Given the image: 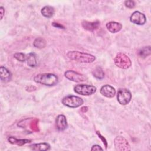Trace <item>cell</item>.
I'll list each match as a JSON object with an SVG mask.
<instances>
[{"label": "cell", "instance_id": "obj_1", "mask_svg": "<svg viewBox=\"0 0 151 151\" xmlns=\"http://www.w3.org/2000/svg\"><path fill=\"white\" fill-rule=\"evenodd\" d=\"M67 56L72 60L83 63H91L96 60V57L94 55L78 51H68Z\"/></svg>", "mask_w": 151, "mask_h": 151}, {"label": "cell", "instance_id": "obj_2", "mask_svg": "<svg viewBox=\"0 0 151 151\" xmlns=\"http://www.w3.org/2000/svg\"><path fill=\"white\" fill-rule=\"evenodd\" d=\"M35 82L48 86H53L57 84L58 77L52 73H41L37 74L34 77Z\"/></svg>", "mask_w": 151, "mask_h": 151}, {"label": "cell", "instance_id": "obj_3", "mask_svg": "<svg viewBox=\"0 0 151 151\" xmlns=\"http://www.w3.org/2000/svg\"><path fill=\"white\" fill-rule=\"evenodd\" d=\"M62 104L70 108H76L83 104V100L78 96L68 95L64 97L61 100Z\"/></svg>", "mask_w": 151, "mask_h": 151}, {"label": "cell", "instance_id": "obj_4", "mask_svg": "<svg viewBox=\"0 0 151 151\" xmlns=\"http://www.w3.org/2000/svg\"><path fill=\"white\" fill-rule=\"evenodd\" d=\"M114 61L116 66L122 69H127L132 65V62L129 57L122 52H119L116 55Z\"/></svg>", "mask_w": 151, "mask_h": 151}, {"label": "cell", "instance_id": "obj_5", "mask_svg": "<svg viewBox=\"0 0 151 151\" xmlns=\"http://www.w3.org/2000/svg\"><path fill=\"white\" fill-rule=\"evenodd\" d=\"M96 87L94 86L83 84L76 85L74 88V90L76 93L83 96L92 95L96 93Z\"/></svg>", "mask_w": 151, "mask_h": 151}, {"label": "cell", "instance_id": "obj_6", "mask_svg": "<svg viewBox=\"0 0 151 151\" xmlns=\"http://www.w3.org/2000/svg\"><path fill=\"white\" fill-rule=\"evenodd\" d=\"M117 101L121 105L127 104L132 99L130 91L126 88H121L118 91L117 95Z\"/></svg>", "mask_w": 151, "mask_h": 151}, {"label": "cell", "instance_id": "obj_7", "mask_svg": "<svg viewBox=\"0 0 151 151\" xmlns=\"http://www.w3.org/2000/svg\"><path fill=\"white\" fill-rule=\"evenodd\" d=\"M114 145L116 150H130V146L128 141L121 136H117L114 140Z\"/></svg>", "mask_w": 151, "mask_h": 151}, {"label": "cell", "instance_id": "obj_8", "mask_svg": "<svg viewBox=\"0 0 151 151\" xmlns=\"http://www.w3.org/2000/svg\"><path fill=\"white\" fill-rule=\"evenodd\" d=\"M64 76L67 79L77 83L85 81L87 80L86 76L73 70L66 71L64 73Z\"/></svg>", "mask_w": 151, "mask_h": 151}, {"label": "cell", "instance_id": "obj_9", "mask_svg": "<svg viewBox=\"0 0 151 151\" xmlns=\"http://www.w3.org/2000/svg\"><path fill=\"white\" fill-rule=\"evenodd\" d=\"M130 21L131 22L139 25H144L146 21V18L143 13L139 11H134L130 17Z\"/></svg>", "mask_w": 151, "mask_h": 151}, {"label": "cell", "instance_id": "obj_10", "mask_svg": "<svg viewBox=\"0 0 151 151\" xmlns=\"http://www.w3.org/2000/svg\"><path fill=\"white\" fill-rule=\"evenodd\" d=\"M100 94L107 98H112L116 94L115 88L110 85L106 84L103 86L100 90Z\"/></svg>", "mask_w": 151, "mask_h": 151}, {"label": "cell", "instance_id": "obj_11", "mask_svg": "<svg viewBox=\"0 0 151 151\" xmlns=\"http://www.w3.org/2000/svg\"><path fill=\"white\" fill-rule=\"evenodd\" d=\"M57 129L59 131H63L67 127V123L65 116L63 114L58 115L55 120Z\"/></svg>", "mask_w": 151, "mask_h": 151}, {"label": "cell", "instance_id": "obj_12", "mask_svg": "<svg viewBox=\"0 0 151 151\" xmlns=\"http://www.w3.org/2000/svg\"><path fill=\"white\" fill-rule=\"evenodd\" d=\"M106 28L111 33H116L120 31L122 28V25L117 22L110 21L106 24Z\"/></svg>", "mask_w": 151, "mask_h": 151}, {"label": "cell", "instance_id": "obj_13", "mask_svg": "<svg viewBox=\"0 0 151 151\" xmlns=\"http://www.w3.org/2000/svg\"><path fill=\"white\" fill-rule=\"evenodd\" d=\"M82 27L86 30L90 31H93L97 29L100 26V22L96 21L93 22H89L87 21H83L81 23Z\"/></svg>", "mask_w": 151, "mask_h": 151}, {"label": "cell", "instance_id": "obj_14", "mask_svg": "<svg viewBox=\"0 0 151 151\" xmlns=\"http://www.w3.org/2000/svg\"><path fill=\"white\" fill-rule=\"evenodd\" d=\"M0 77L2 81L7 83L11 80L12 74L6 67L1 66L0 67Z\"/></svg>", "mask_w": 151, "mask_h": 151}, {"label": "cell", "instance_id": "obj_15", "mask_svg": "<svg viewBox=\"0 0 151 151\" xmlns=\"http://www.w3.org/2000/svg\"><path fill=\"white\" fill-rule=\"evenodd\" d=\"M29 147L31 150L35 151H45L50 149V145L47 143H34L31 145Z\"/></svg>", "mask_w": 151, "mask_h": 151}, {"label": "cell", "instance_id": "obj_16", "mask_svg": "<svg viewBox=\"0 0 151 151\" xmlns=\"http://www.w3.org/2000/svg\"><path fill=\"white\" fill-rule=\"evenodd\" d=\"M41 12L42 14V15L48 18H51L55 12V10L54 8L50 5H47L44 6L41 10Z\"/></svg>", "mask_w": 151, "mask_h": 151}, {"label": "cell", "instance_id": "obj_17", "mask_svg": "<svg viewBox=\"0 0 151 151\" xmlns=\"http://www.w3.org/2000/svg\"><path fill=\"white\" fill-rule=\"evenodd\" d=\"M8 140L10 143L13 145H17L19 146H21L27 143H29L31 142V140H28V139H17L13 136L9 137L8 139Z\"/></svg>", "mask_w": 151, "mask_h": 151}, {"label": "cell", "instance_id": "obj_18", "mask_svg": "<svg viewBox=\"0 0 151 151\" xmlns=\"http://www.w3.org/2000/svg\"><path fill=\"white\" fill-rule=\"evenodd\" d=\"M27 64L30 67H35L37 66L36 55L34 52L29 53L27 55Z\"/></svg>", "mask_w": 151, "mask_h": 151}, {"label": "cell", "instance_id": "obj_19", "mask_svg": "<svg viewBox=\"0 0 151 151\" xmlns=\"http://www.w3.org/2000/svg\"><path fill=\"white\" fill-rule=\"evenodd\" d=\"M46 44V41L44 38L41 37L37 38L33 42L34 47L39 49H41L45 47Z\"/></svg>", "mask_w": 151, "mask_h": 151}, {"label": "cell", "instance_id": "obj_20", "mask_svg": "<svg viewBox=\"0 0 151 151\" xmlns=\"http://www.w3.org/2000/svg\"><path fill=\"white\" fill-rule=\"evenodd\" d=\"M94 77L98 79H102L104 77V73L102 68L100 67H97L92 72Z\"/></svg>", "mask_w": 151, "mask_h": 151}, {"label": "cell", "instance_id": "obj_21", "mask_svg": "<svg viewBox=\"0 0 151 151\" xmlns=\"http://www.w3.org/2000/svg\"><path fill=\"white\" fill-rule=\"evenodd\" d=\"M151 53L150 51V47L147 46V47H144L142 48L140 51H139V55L142 57V58H145L147 56L149 55Z\"/></svg>", "mask_w": 151, "mask_h": 151}, {"label": "cell", "instance_id": "obj_22", "mask_svg": "<svg viewBox=\"0 0 151 151\" xmlns=\"http://www.w3.org/2000/svg\"><path fill=\"white\" fill-rule=\"evenodd\" d=\"M14 58L20 62H24L27 60V55L22 52H17L14 54Z\"/></svg>", "mask_w": 151, "mask_h": 151}, {"label": "cell", "instance_id": "obj_23", "mask_svg": "<svg viewBox=\"0 0 151 151\" xmlns=\"http://www.w3.org/2000/svg\"><path fill=\"white\" fill-rule=\"evenodd\" d=\"M124 5L126 7L129 8H133L135 6V2L133 1L129 0L124 2Z\"/></svg>", "mask_w": 151, "mask_h": 151}, {"label": "cell", "instance_id": "obj_24", "mask_svg": "<svg viewBox=\"0 0 151 151\" xmlns=\"http://www.w3.org/2000/svg\"><path fill=\"white\" fill-rule=\"evenodd\" d=\"M96 134L99 136V137L101 139V140H102L103 143H104V145H105L106 148H107V141H106V139H105L103 136H101V134L100 133V132H99V131H97V132H96Z\"/></svg>", "mask_w": 151, "mask_h": 151}, {"label": "cell", "instance_id": "obj_25", "mask_svg": "<svg viewBox=\"0 0 151 151\" xmlns=\"http://www.w3.org/2000/svg\"><path fill=\"white\" fill-rule=\"evenodd\" d=\"M103 148L99 145H94L91 148V150H103Z\"/></svg>", "mask_w": 151, "mask_h": 151}, {"label": "cell", "instance_id": "obj_26", "mask_svg": "<svg viewBox=\"0 0 151 151\" xmlns=\"http://www.w3.org/2000/svg\"><path fill=\"white\" fill-rule=\"evenodd\" d=\"M52 25L55 27H57V28H60V29H64V27L63 25H62L61 24H58V23H57V22H52Z\"/></svg>", "mask_w": 151, "mask_h": 151}, {"label": "cell", "instance_id": "obj_27", "mask_svg": "<svg viewBox=\"0 0 151 151\" xmlns=\"http://www.w3.org/2000/svg\"><path fill=\"white\" fill-rule=\"evenodd\" d=\"M0 14H1V20H2L5 14V9L2 6L0 7Z\"/></svg>", "mask_w": 151, "mask_h": 151}]
</instances>
